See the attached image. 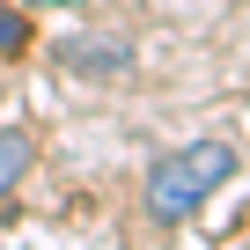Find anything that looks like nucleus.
<instances>
[{
	"label": "nucleus",
	"instance_id": "5",
	"mask_svg": "<svg viewBox=\"0 0 250 250\" xmlns=\"http://www.w3.org/2000/svg\"><path fill=\"white\" fill-rule=\"evenodd\" d=\"M52 8H59V0H52Z\"/></svg>",
	"mask_w": 250,
	"mask_h": 250
},
{
	"label": "nucleus",
	"instance_id": "3",
	"mask_svg": "<svg viewBox=\"0 0 250 250\" xmlns=\"http://www.w3.org/2000/svg\"><path fill=\"white\" fill-rule=\"evenodd\" d=\"M125 59H133L125 44H81V37H66V44H59V66H81V74H118Z\"/></svg>",
	"mask_w": 250,
	"mask_h": 250
},
{
	"label": "nucleus",
	"instance_id": "2",
	"mask_svg": "<svg viewBox=\"0 0 250 250\" xmlns=\"http://www.w3.org/2000/svg\"><path fill=\"white\" fill-rule=\"evenodd\" d=\"M37 162V140H30V125H0V199H8Z\"/></svg>",
	"mask_w": 250,
	"mask_h": 250
},
{
	"label": "nucleus",
	"instance_id": "1",
	"mask_svg": "<svg viewBox=\"0 0 250 250\" xmlns=\"http://www.w3.org/2000/svg\"><path fill=\"white\" fill-rule=\"evenodd\" d=\"M228 177H235V147H228V140L169 147V155L147 169V213H155L162 228H177V221H191V213H199Z\"/></svg>",
	"mask_w": 250,
	"mask_h": 250
},
{
	"label": "nucleus",
	"instance_id": "4",
	"mask_svg": "<svg viewBox=\"0 0 250 250\" xmlns=\"http://www.w3.org/2000/svg\"><path fill=\"white\" fill-rule=\"evenodd\" d=\"M22 44H30V22H22L15 8H0V59H15Z\"/></svg>",
	"mask_w": 250,
	"mask_h": 250
}]
</instances>
